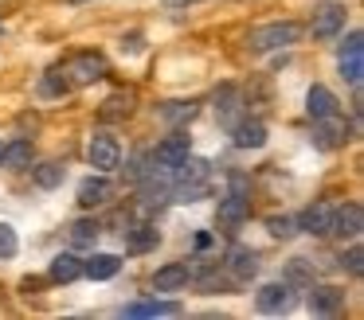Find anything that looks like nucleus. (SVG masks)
Returning <instances> with one entry per match:
<instances>
[{"instance_id":"f8f14e48","label":"nucleus","mask_w":364,"mask_h":320,"mask_svg":"<svg viewBox=\"0 0 364 320\" xmlns=\"http://www.w3.org/2000/svg\"><path fill=\"white\" fill-rule=\"evenodd\" d=\"M231 145H235V148H262V145H267V125L251 121V117L235 121V125H231Z\"/></svg>"},{"instance_id":"c85d7f7f","label":"nucleus","mask_w":364,"mask_h":320,"mask_svg":"<svg viewBox=\"0 0 364 320\" xmlns=\"http://www.w3.org/2000/svg\"><path fill=\"white\" fill-rule=\"evenodd\" d=\"M20 250V238H16V231H12L9 223H0V258H12Z\"/></svg>"},{"instance_id":"9d476101","label":"nucleus","mask_w":364,"mask_h":320,"mask_svg":"<svg viewBox=\"0 0 364 320\" xmlns=\"http://www.w3.org/2000/svg\"><path fill=\"white\" fill-rule=\"evenodd\" d=\"M298 231H306V234H329V223H333V203H325V199H317V203H309L306 211H301L298 219Z\"/></svg>"},{"instance_id":"2f4dec72","label":"nucleus","mask_w":364,"mask_h":320,"mask_svg":"<svg viewBox=\"0 0 364 320\" xmlns=\"http://www.w3.org/2000/svg\"><path fill=\"white\" fill-rule=\"evenodd\" d=\"M184 4H192V0H168V8H184Z\"/></svg>"},{"instance_id":"393cba45","label":"nucleus","mask_w":364,"mask_h":320,"mask_svg":"<svg viewBox=\"0 0 364 320\" xmlns=\"http://www.w3.org/2000/svg\"><path fill=\"white\" fill-rule=\"evenodd\" d=\"M63 176H67L63 164H40V168H32V180H36L40 187H48V192L63 184Z\"/></svg>"},{"instance_id":"5701e85b","label":"nucleus","mask_w":364,"mask_h":320,"mask_svg":"<svg viewBox=\"0 0 364 320\" xmlns=\"http://www.w3.org/2000/svg\"><path fill=\"white\" fill-rule=\"evenodd\" d=\"M67 234H71V246H95L102 226H98V219H75Z\"/></svg>"},{"instance_id":"a878e982","label":"nucleus","mask_w":364,"mask_h":320,"mask_svg":"<svg viewBox=\"0 0 364 320\" xmlns=\"http://www.w3.org/2000/svg\"><path fill=\"white\" fill-rule=\"evenodd\" d=\"M161 117L165 121H192L196 117V101H168V106H161Z\"/></svg>"},{"instance_id":"412c9836","label":"nucleus","mask_w":364,"mask_h":320,"mask_svg":"<svg viewBox=\"0 0 364 320\" xmlns=\"http://www.w3.org/2000/svg\"><path fill=\"white\" fill-rule=\"evenodd\" d=\"M239 106H243V94L235 90V86H223L220 94H215V114H220V121L228 125H235V117H239Z\"/></svg>"},{"instance_id":"72a5a7b5","label":"nucleus","mask_w":364,"mask_h":320,"mask_svg":"<svg viewBox=\"0 0 364 320\" xmlns=\"http://www.w3.org/2000/svg\"><path fill=\"white\" fill-rule=\"evenodd\" d=\"M0 153H4V145H0Z\"/></svg>"},{"instance_id":"39448f33","label":"nucleus","mask_w":364,"mask_h":320,"mask_svg":"<svg viewBox=\"0 0 364 320\" xmlns=\"http://www.w3.org/2000/svg\"><path fill=\"white\" fill-rule=\"evenodd\" d=\"M306 304H309L314 316H337V312L345 309V289H337V285H309Z\"/></svg>"},{"instance_id":"7ed1b4c3","label":"nucleus","mask_w":364,"mask_h":320,"mask_svg":"<svg viewBox=\"0 0 364 320\" xmlns=\"http://www.w3.org/2000/svg\"><path fill=\"white\" fill-rule=\"evenodd\" d=\"M341 78L353 86H360V78H364V35L360 31H348V39L341 43Z\"/></svg>"},{"instance_id":"aec40b11","label":"nucleus","mask_w":364,"mask_h":320,"mask_svg":"<svg viewBox=\"0 0 364 320\" xmlns=\"http://www.w3.org/2000/svg\"><path fill=\"white\" fill-rule=\"evenodd\" d=\"M118 270H122L118 254H90V262H82V277L90 281H110Z\"/></svg>"},{"instance_id":"f3484780","label":"nucleus","mask_w":364,"mask_h":320,"mask_svg":"<svg viewBox=\"0 0 364 320\" xmlns=\"http://www.w3.org/2000/svg\"><path fill=\"white\" fill-rule=\"evenodd\" d=\"M247 219H251V203H247V195L243 192L223 195L220 199V223L223 226H239V223H247Z\"/></svg>"},{"instance_id":"0eeeda50","label":"nucleus","mask_w":364,"mask_h":320,"mask_svg":"<svg viewBox=\"0 0 364 320\" xmlns=\"http://www.w3.org/2000/svg\"><path fill=\"white\" fill-rule=\"evenodd\" d=\"M188 148H192V145H188V133H173V137H165V140L157 145V153H153V164H157V168H168V172H173L176 164L188 156Z\"/></svg>"},{"instance_id":"a211bd4d","label":"nucleus","mask_w":364,"mask_h":320,"mask_svg":"<svg viewBox=\"0 0 364 320\" xmlns=\"http://www.w3.org/2000/svg\"><path fill=\"white\" fill-rule=\"evenodd\" d=\"M228 265H231V273H235L239 281L255 277V273H259V250H251V246H231V250H228Z\"/></svg>"},{"instance_id":"f257e3e1","label":"nucleus","mask_w":364,"mask_h":320,"mask_svg":"<svg viewBox=\"0 0 364 320\" xmlns=\"http://www.w3.org/2000/svg\"><path fill=\"white\" fill-rule=\"evenodd\" d=\"M298 39H301V23L278 20V23H262V28H255L247 43H251L255 51H278V47H290V43H298Z\"/></svg>"},{"instance_id":"cd10ccee","label":"nucleus","mask_w":364,"mask_h":320,"mask_svg":"<svg viewBox=\"0 0 364 320\" xmlns=\"http://www.w3.org/2000/svg\"><path fill=\"white\" fill-rule=\"evenodd\" d=\"M157 238H161V234L153 231V226H137V231L129 234V250H134V254H141V250L157 246Z\"/></svg>"},{"instance_id":"c756f323","label":"nucleus","mask_w":364,"mask_h":320,"mask_svg":"<svg viewBox=\"0 0 364 320\" xmlns=\"http://www.w3.org/2000/svg\"><path fill=\"white\" fill-rule=\"evenodd\" d=\"M341 265H348V273H356V277H360V270H364V250L353 246L348 254H341Z\"/></svg>"},{"instance_id":"dca6fc26","label":"nucleus","mask_w":364,"mask_h":320,"mask_svg":"<svg viewBox=\"0 0 364 320\" xmlns=\"http://www.w3.org/2000/svg\"><path fill=\"white\" fill-rule=\"evenodd\" d=\"M36 164V148L32 140H12V145H4V153H0V168H12V172H24Z\"/></svg>"},{"instance_id":"473e14b6","label":"nucleus","mask_w":364,"mask_h":320,"mask_svg":"<svg viewBox=\"0 0 364 320\" xmlns=\"http://www.w3.org/2000/svg\"><path fill=\"white\" fill-rule=\"evenodd\" d=\"M71 4H82V0H71Z\"/></svg>"},{"instance_id":"6ab92c4d","label":"nucleus","mask_w":364,"mask_h":320,"mask_svg":"<svg viewBox=\"0 0 364 320\" xmlns=\"http://www.w3.org/2000/svg\"><path fill=\"white\" fill-rule=\"evenodd\" d=\"M129 320H149V316H181V304L176 301H134L126 304Z\"/></svg>"},{"instance_id":"7c9ffc66","label":"nucleus","mask_w":364,"mask_h":320,"mask_svg":"<svg viewBox=\"0 0 364 320\" xmlns=\"http://www.w3.org/2000/svg\"><path fill=\"white\" fill-rule=\"evenodd\" d=\"M290 277H294V281H309V273H306V258H294V262H290Z\"/></svg>"},{"instance_id":"4be33fe9","label":"nucleus","mask_w":364,"mask_h":320,"mask_svg":"<svg viewBox=\"0 0 364 320\" xmlns=\"http://www.w3.org/2000/svg\"><path fill=\"white\" fill-rule=\"evenodd\" d=\"M48 273H51V281H79L82 277V262L75 254H55L51 258V265H48Z\"/></svg>"},{"instance_id":"20e7f679","label":"nucleus","mask_w":364,"mask_h":320,"mask_svg":"<svg viewBox=\"0 0 364 320\" xmlns=\"http://www.w3.org/2000/svg\"><path fill=\"white\" fill-rule=\"evenodd\" d=\"M255 304H259V312H267V316H282V312L294 309V289L286 285V281H267V285L255 293Z\"/></svg>"},{"instance_id":"4468645a","label":"nucleus","mask_w":364,"mask_h":320,"mask_svg":"<svg viewBox=\"0 0 364 320\" xmlns=\"http://www.w3.org/2000/svg\"><path fill=\"white\" fill-rule=\"evenodd\" d=\"M337 109H341V101H337V94H333L329 86H309V94H306V114L314 117V121L337 114Z\"/></svg>"},{"instance_id":"423d86ee","label":"nucleus","mask_w":364,"mask_h":320,"mask_svg":"<svg viewBox=\"0 0 364 320\" xmlns=\"http://www.w3.org/2000/svg\"><path fill=\"white\" fill-rule=\"evenodd\" d=\"M364 231V211L360 203H345V207H333V223H329V234H337V238H360Z\"/></svg>"},{"instance_id":"ddd939ff","label":"nucleus","mask_w":364,"mask_h":320,"mask_svg":"<svg viewBox=\"0 0 364 320\" xmlns=\"http://www.w3.org/2000/svg\"><path fill=\"white\" fill-rule=\"evenodd\" d=\"M345 140H348V121L341 117V109L317 121V145L321 148H337V145H345Z\"/></svg>"},{"instance_id":"1a4fd4ad","label":"nucleus","mask_w":364,"mask_h":320,"mask_svg":"<svg viewBox=\"0 0 364 320\" xmlns=\"http://www.w3.org/2000/svg\"><path fill=\"white\" fill-rule=\"evenodd\" d=\"M67 75H71V82L75 86H87V82H98V78L106 75V59L102 55H95V51H82L79 59L67 67Z\"/></svg>"},{"instance_id":"bb28decb","label":"nucleus","mask_w":364,"mask_h":320,"mask_svg":"<svg viewBox=\"0 0 364 320\" xmlns=\"http://www.w3.org/2000/svg\"><path fill=\"white\" fill-rule=\"evenodd\" d=\"M267 231L274 234V238H294V234H298V223H294L290 215H270L267 219Z\"/></svg>"},{"instance_id":"6e6552de","label":"nucleus","mask_w":364,"mask_h":320,"mask_svg":"<svg viewBox=\"0 0 364 320\" xmlns=\"http://www.w3.org/2000/svg\"><path fill=\"white\" fill-rule=\"evenodd\" d=\"M309 31H314V39H333V35H341V31H345V8H337V4L317 8Z\"/></svg>"},{"instance_id":"2eb2a0df","label":"nucleus","mask_w":364,"mask_h":320,"mask_svg":"<svg viewBox=\"0 0 364 320\" xmlns=\"http://www.w3.org/2000/svg\"><path fill=\"white\" fill-rule=\"evenodd\" d=\"M110 195H114V187H110V180H106V172L87 176V180L79 184V203H82V207H102Z\"/></svg>"},{"instance_id":"b1692460","label":"nucleus","mask_w":364,"mask_h":320,"mask_svg":"<svg viewBox=\"0 0 364 320\" xmlns=\"http://www.w3.org/2000/svg\"><path fill=\"white\" fill-rule=\"evenodd\" d=\"M129 109H134V94H110V98L102 101V121H118Z\"/></svg>"},{"instance_id":"9b49d317","label":"nucleus","mask_w":364,"mask_h":320,"mask_svg":"<svg viewBox=\"0 0 364 320\" xmlns=\"http://www.w3.org/2000/svg\"><path fill=\"white\" fill-rule=\"evenodd\" d=\"M192 277V270L184 262H165L157 273H153V289L157 293H176V289H184Z\"/></svg>"},{"instance_id":"f03ea898","label":"nucleus","mask_w":364,"mask_h":320,"mask_svg":"<svg viewBox=\"0 0 364 320\" xmlns=\"http://www.w3.org/2000/svg\"><path fill=\"white\" fill-rule=\"evenodd\" d=\"M87 160L95 172H114L122 164V145L118 137H110V133H95L87 145Z\"/></svg>"}]
</instances>
